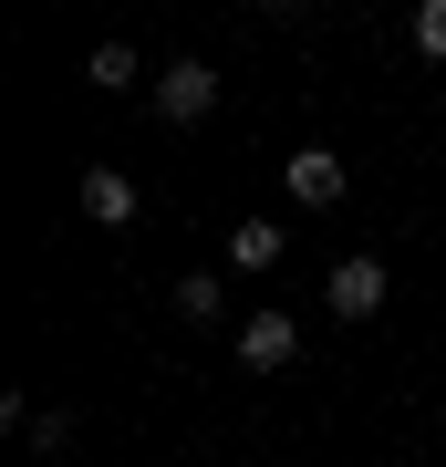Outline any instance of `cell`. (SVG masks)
<instances>
[{
  "label": "cell",
  "instance_id": "1",
  "mask_svg": "<svg viewBox=\"0 0 446 467\" xmlns=\"http://www.w3.org/2000/svg\"><path fill=\"white\" fill-rule=\"evenodd\" d=\"M208 104H218V63L187 52V63L156 73V115H166V125H208Z\"/></svg>",
  "mask_w": 446,
  "mask_h": 467
},
{
  "label": "cell",
  "instance_id": "2",
  "mask_svg": "<svg viewBox=\"0 0 446 467\" xmlns=\"http://www.w3.org/2000/svg\"><path fill=\"white\" fill-rule=\"evenodd\" d=\"M322 301H332V322H374L384 301H395V270H384V260H343Z\"/></svg>",
  "mask_w": 446,
  "mask_h": 467
},
{
  "label": "cell",
  "instance_id": "3",
  "mask_svg": "<svg viewBox=\"0 0 446 467\" xmlns=\"http://www.w3.org/2000/svg\"><path fill=\"white\" fill-rule=\"evenodd\" d=\"M291 353H301V312H249L239 322V364L249 374H281Z\"/></svg>",
  "mask_w": 446,
  "mask_h": 467
},
{
  "label": "cell",
  "instance_id": "4",
  "mask_svg": "<svg viewBox=\"0 0 446 467\" xmlns=\"http://www.w3.org/2000/svg\"><path fill=\"white\" fill-rule=\"evenodd\" d=\"M281 187H291L301 208H343V187H353V177H343V156H332V146H301L291 167H281Z\"/></svg>",
  "mask_w": 446,
  "mask_h": 467
},
{
  "label": "cell",
  "instance_id": "5",
  "mask_svg": "<svg viewBox=\"0 0 446 467\" xmlns=\"http://www.w3.org/2000/svg\"><path fill=\"white\" fill-rule=\"evenodd\" d=\"M135 177L125 167H83V218H94V229H135Z\"/></svg>",
  "mask_w": 446,
  "mask_h": 467
},
{
  "label": "cell",
  "instance_id": "6",
  "mask_svg": "<svg viewBox=\"0 0 446 467\" xmlns=\"http://www.w3.org/2000/svg\"><path fill=\"white\" fill-rule=\"evenodd\" d=\"M83 84H94V94H135V84H146V52H135V42H94Z\"/></svg>",
  "mask_w": 446,
  "mask_h": 467
},
{
  "label": "cell",
  "instance_id": "7",
  "mask_svg": "<svg viewBox=\"0 0 446 467\" xmlns=\"http://www.w3.org/2000/svg\"><path fill=\"white\" fill-rule=\"evenodd\" d=\"M281 218H239V239H229V270H281Z\"/></svg>",
  "mask_w": 446,
  "mask_h": 467
},
{
  "label": "cell",
  "instance_id": "8",
  "mask_svg": "<svg viewBox=\"0 0 446 467\" xmlns=\"http://www.w3.org/2000/svg\"><path fill=\"white\" fill-rule=\"evenodd\" d=\"M177 312H187V322H218V312H229V291H218V270H187V281H177Z\"/></svg>",
  "mask_w": 446,
  "mask_h": 467
},
{
  "label": "cell",
  "instance_id": "9",
  "mask_svg": "<svg viewBox=\"0 0 446 467\" xmlns=\"http://www.w3.org/2000/svg\"><path fill=\"white\" fill-rule=\"evenodd\" d=\"M21 436H32L42 457H63V447H73V405H32V416H21Z\"/></svg>",
  "mask_w": 446,
  "mask_h": 467
},
{
  "label": "cell",
  "instance_id": "10",
  "mask_svg": "<svg viewBox=\"0 0 446 467\" xmlns=\"http://www.w3.org/2000/svg\"><path fill=\"white\" fill-rule=\"evenodd\" d=\"M415 52H426V63H446V0H415Z\"/></svg>",
  "mask_w": 446,
  "mask_h": 467
},
{
  "label": "cell",
  "instance_id": "11",
  "mask_svg": "<svg viewBox=\"0 0 446 467\" xmlns=\"http://www.w3.org/2000/svg\"><path fill=\"white\" fill-rule=\"evenodd\" d=\"M301 11H312V0H270V21H301Z\"/></svg>",
  "mask_w": 446,
  "mask_h": 467
}]
</instances>
